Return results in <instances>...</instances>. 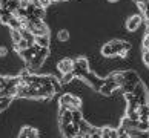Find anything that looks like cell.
Here are the masks:
<instances>
[{
	"label": "cell",
	"mask_w": 149,
	"mask_h": 138,
	"mask_svg": "<svg viewBox=\"0 0 149 138\" xmlns=\"http://www.w3.org/2000/svg\"><path fill=\"white\" fill-rule=\"evenodd\" d=\"M108 2H111V3H115V2H118V0H108Z\"/></svg>",
	"instance_id": "d6a6232c"
},
{
	"label": "cell",
	"mask_w": 149,
	"mask_h": 138,
	"mask_svg": "<svg viewBox=\"0 0 149 138\" xmlns=\"http://www.w3.org/2000/svg\"><path fill=\"white\" fill-rule=\"evenodd\" d=\"M134 95H135V98L139 100V103L140 104H145V103H148V94H146V91H145V86H143V83H137V85L134 86Z\"/></svg>",
	"instance_id": "3957f363"
},
{
	"label": "cell",
	"mask_w": 149,
	"mask_h": 138,
	"mask_svg": "<svg viewBox=\"0 0 149 138\" xmlns=\"http://www.w3.org/2000/svg\"><path fill=\"white\" fill-rule=\"evenodd\" d=\"M128 52H129V51H125V49H121L120 52H117V57H120V58H126V57H128Z\"/></svg>",
	"instance_id": "f1b7e54d"
},
{
	"label": "cell",
	"mask_w": 149,
	"mask_h": 138,
	"mask_svg": "<svg viewBox=\"0 0 149 138\" xmlns=\"http://www.w3.org/2000/svg\"><path fill=\"white\" fill-rule=\"evenodd\" d=\"M11 40H13V43H19L22 40L20 29H11Z\"/></svg>",
	"instance_id": "d6986e66"
},
{
	"label": "cell",
	"mask_w": 149,
	"mask_h": 138,
	"mask_svg": "<svg viewBox=\"0 0 149 138\" xmlns=\"http://www.w3.org/2000/svg\"><path fill=\"white\" fill-rule=\"evenodd\" d=\"M115 89H118V85L111 78V77H108V78L103 81V85L100 86V89H98V91H100L103 95H111Z\"/></svg>",
	"instance_id": "7a4b0ae2"
},
{
	"label": "cell",
	"mask_w": 149,
	"mask_h": 138,
	"mask_svg": "<svg viewBox=\"0 0 149 138\" xmlns=\"http://www.w3.org/2000/svg\"><path fill=\"white\" fill-rule=\"evenodd\" d=\"M80 120H83V118H81V114H80V109L72 110V123L74 124H79Z\"/></svg>",
	"instance_id": "ffe728a7"
},
{
	"label": "cell",
	"mask_w": 149,
	"mask_h": 138,
	"mask_svg": "<svg viewBox=\"0 0 149 138\" xmlns=\"http://www.w3.org/2000/svg\"><path fill=\"white\" fill-rule=\"evenodd\" d=\"M141 21H143V15L141 14L131 15V17L128 19V21H126V28H128V31H135V29H139Z\"/></svg>",
	"instance_id": "5b68a950"
},
{
	"label": "cell",
	"mask_w": 149,
	"mask_h": 138,
	"mask_svg": "<svg viewBox=\"0 0 149 138\" xmlns=\"http://www.w3.org/2000/svg\"><path fill=\"white\" fill-rule=\"evenodd\" d=\"M80 106H81V100L79 97H72V109H71V110L80 109Z\"/></svg>",
	"instance_id": "d4e9b609"
},
{
	"label": "cell",
	"mask_w": 149,
	"mask_h": 138,
	"mask_svg": "<svg viewBox=\"0 0 149 138\" xmlns=\"http://www.w3.org/2000/svg\"><path fill=\"white\" fill-rule=\"evenodd\" d=\"M135 2H137V3H140V2H145V0H135Z\"/></svg>",
	"instance_id": "836d02e7"
},
{
	"label": "cell",
	"mask_w": 149,
	"mask_h": 138,
	"mask_svg": "<svg viewBox=\"0 0 149 138\" xmlns=\"http://www.w3.org/2000/svg\"><path fill=\"white\" fill-rule=\"evenodd\" d=\"M72 97L74 95H71V94H65V95L60 97V106L65 107V109H72Z\"/></svg>",
	"instance_id": "9c48e42d"
},
{
	"label": "cell",
	"mask_w": 149,
	"mask_h": 138,
	"mask_svg": "<svg viewBox=\"0 0 149 138\" xmlns=\"http://www.w3.org/2000/svg\"><path fill=\"white\" fill-rule=\"evenodd\" d=\"M8 26H9V29H20L22 28V21L17 19V17H11L9 19V21H8Z\"/></svg>",
	"instance_id": "e0dca14e"
},
{
	"label": "cell",
	"mask_w": 149,
	"mask_h": 138,
	"mask_svg": "<svg viewBox=\"0 0 149 138\" xmlns=\"http://www.w3.org/2000/svg\"><path fill=\"white\" fill-rule=\"evenodd\" d=\"M31 45H29V43H28V40H25V38H22V40L19 42V43H14V49H15V51H25V49H28Z\"/></svg>",
	"instance_id": "2e32d148"
},
{
	"label": "cell",
	"mask_w": 149,
	"mask_h": 138,
	"mask_svg": "<svg viewBox=\"0 0 149 138\" xmlns=\"http://www.w3.org/2000/svg\"><path fill=\"white\" fill-rule=\"evenodd\" d=\"M68 38H69V32L66 31V29H62V31L58 32V40L60 42H66Z\"/></svg>",
	"instance_id": "603a6c76"
},
{
	"label": "cell",
	"mask_w": 149,
	"mask_h": 138,
	"mask_svg": "<svg viewBox=\"0 0 149 138\" xmlns=\"http://www.w3.org/2000/svg\"><path fill=\"white\" fill-rule=\"evenodd\" d=\"M146 34H149V20H148V23H146Z\"/></svg>",
	"instance_id": "1f68e13d"
},
{
	"label": "cell",
	"mask_w": 149,
	"mask_h": 138,
	"mask_svg": "<svg viewBox=\"0 0 149 138\" xmlns=\"http://www.w3.org/2000/svg\"><path fill=\"white\" fill-rule=\"evenodd\" d=\"M74 72H66V74H63V77H62V81H60V83H63V85H65V83H69L71 80H72L74 78Z\"/></svg>",
	"instance_id": "44dd1931"
},
{
	"label": "cell",
	"mask_w": 149,
	"mask_h": 138,
	"mask_svg": "<svg viewBox=\"0 0 149 138\" xmlns=\"http://www.w3.org/2000/svg\"><path fill=\"white\" fill-rule=\"evenodd\" d=\"M109 77H111V78H112L115 83H117L118 87H120V86H121V85H123V83L126 81V78H125V74H123V72H115V74H112V75H109Z\"/></svg>",
	"instance_id": "9a60e30c"
},
{
	"label": "cell",
	"mask_w": 149,
	"mask_h": 138,
	"mask_svg": "<svg viewBox=\"0 0 149 138\" xmlns=\"http://www.w3.org/2000/svg\"><path fill=\"white\" fill-rule=\"evenodd\" d=\"M48 52H49V51H48V48H40V49H38V52L36 54V57L28 63L29 71H36V69L40 68V66L43 64V62H45V58H46Z\"/></svg>",
	"instance_id": "6da1fadb"
},
{
	"label": "cell",
	"mask_w": 149,
	"mask_h": 138,
	"mask_svg": "<svg viewBox=\"0 0 149 138\" xmlns=\"http://www.w3.org/2000/svg\"><path fill=\"white\" fill-rule=\"evenodd\" d=\"M100 137L102 138H111V128H103L100 130Z\"/></svg>",
	"instance_id": "4316f807"
},
{
	"label": "cell",
	"mask_w": 149,
	"mask_h": 138,
	"mask_svg": "<svg viewBox=\"0 0 149 138\" xmlns=\"http://www.w3.org/2000/svg\"><path fill=\"white\" fill-rule=\"evenodd\" d=\"M38 49H40V46H38L37 43H34L32 46H29L28 49H25V51H20L19 54L22 55V57H23V60H25L26 63H29L31 60L36 57V54L38 52Z\"/></svg>",
	"instance_id": "277c9868"
},
{
	"label": "cell",
	"mask_w": 149,
	"mask_h": 138,
	"mask_svg": "<svg viewBox=\"0 0 149 138\" xmlns=\"http://www.w3.org/2000/svg\"><path fill=\"white\" fill-rule=\"evenodd\" d=\"M117 132H118V138H131L129 134L126 132V129H125V128H121V126L117 129Z\"/></svg>",
	"instance_id": "83f0119b"
},
{
	"label": "cell",
	"mask_w": 149,
	"mask_h": 138,
	"mask_svg": "<svg viewBox=\"0 0 149 138\" xmlns=\"http://www.w3.org/2000/svg\"><path fill=\"white\" fill-rule=\"evenodd\" d=\"M57 68H58V71L62 74L72 72V71H74V60L72 58H63V60H60L58 64H57Z\"/></svg>",
	"instance_id": "8992f818"
},
{
	"label": "cell",
	"mask_w": 149,
	"mask_h": 138,
	"mask_svg": "<svg viewBox=\"0 0 149 138\" xmlns=\"http://www.w3.org/2000/svg\"><path fill=\"white\" fill-rule=\"evenodd\" d=\"M37 91H38V98H51L56 91H54V86L52 85H42V86H37Z\"/></svg>",
	"instance_id": "52a82bcc"
},
{
	"label": "cell",
	"mask_w": 149,
	"mask_h": 138,
	"mask_svg": "<svg viewBox=\"0 0 149 138\" xmlns=\"http://www.w3.org/2000/svg\"><path fill=\"white\" fill-rule=\"evenodd\" d=\"M31 129H32V128H28V126H26V128H23V129H22V132L19 134V137H17V138H28Z\"/></svg>",
	"instance_id": "484cf974"
},
{
	"label": "cell",
	"mask_w": 149,
	"mask_h": 138,
	"mask_svg": "<svg viewBox=\"0 0 149 138\" xmlns=\"http://www.w3.org/2000/svg\"><path fill=\"white\" fill-rule=\"evenodd\" d=\"M139 114L140 115H149V106H148V103L140 104V106H139Z\"/></svg>",
	"instance_id": "7402d4cb"
},
{
	"label": "cell",
	"mask_w": 149,
	"mask_h": 138,
	"mask_svg": "<svg viewBox=\"0 0 149 138\" xmlns=\"http://www.w3.org/2000/svg\"><path fill=\"white\" fill-rule=\"evenodd\" d=\"M129 134V137L131 138H149L148 137V132H145V130H139V129H128L126 130Z\"/></svg>",
	"instance_id": "8fae6325"
},
{
	"label": "cell",
	"mask_w": 149,
	"mask_h": 138,
	"mask_svg": "<svg viewBox=\"0 0 149 138\" xmlns=\"http://www.w3.org/2000/svg\"><path fill=\"white\" fill-rule=\"evenodd\" d=\"M6 54H8V49L5 46H2V48H0V57H5Z\"/></svg>",
	"instance_id": "4dcf8cb0"
},
{
	"label": "cell",
	"mask_w": 149,
	"mask_h": 138,
	"mask_svg": "<svg viewBox=\"0 0 149 138\" xmlns=\"http://www.w3.org/2000/svg\"><path fill=\"white\" fill-rule=\"evenodd\" d=\"M28 138H38V132H37L36 129H31V132H29Z\"/></svg>",
	"instance_id": "f546056e"
},
{
	"label": "cell",
	"mask_w": 149,
	"mask_h": 138,
	"mask_svg": "<svg viewBox=\"0 0 149 138\" xmlns=\"http://www.w3.org/2000/svg\"><path fill=\"white\" fill-rule=\"evenodd\" d=\"M52 2H58V0H52Z\"/></svg>",
	"instance_id": "e575fe53"
},
{
	"label": "cell",
	"mask_w": 149,
	"mask_h": 138,
	"mask_svg": "<svg viewBox=\"0 0 149 138\" xmlns=\"http://www.w3.org/2000/svg\"><path fill=\"white\" fill-rule=\"evenodd\" d=\"M36 43L40 48H48L49 46V35H36Z\"/></svg>",
	"instance_id": "4fadbf2b"
},
{
	"label": "cell",
	"mask_w": 149,
	"mask_h": 138,
	"mask_svg": "<svg viewBox=\"0 0 149 138\" xmlns=\"http://www.w3.org/2000/svg\"><path fill=\"white\" fill-rule=\"evenodd\" d=\"M62 128V132L65 138H72L79 134V126L74 124V123H69V124H65V126H60Z\"/></svg>",
	"instance_id": "ba28073f"
},
{
	"label": "cell",
	"mask_w": 149,
	"mask_h": 138,
	"mask_svg": "<svg viewBox=\"0 0 149 138\" xmlns=\"http://www.w3.org/2000/svg\"><path fill=\"white\" fill-rule=\"evenodd\" d=\"M74 68L81 69V71H86V72H88V68H89V64H88V60L83 58V57L75 58V60H74Z\"/></svg>",
	"instance_id": "30bf717a"
},
{
	"label": "cell",
	"mask_w": 149,
	"mask_h": 138,
	"mask_svg": "<svg viewBox=\"0 0 149 138\" xmlns=\"http://www.w3.org/2000/svg\"><path fill=\"white\" fill-rule=\"evenodd\" d=\"M125 74V78H126V81H129V83H139V77H137V74L135 72H132V71H128V72H123Z\"/></svg>",
	"instance_id": "ac0fdd59"
},
{
	"label": "cell",
	"mask_w": 149,
	"mask_h": 138,
	"mask_svg": "<svg viewBox=\"0 0 149 138\" xmlns=\"http://www.w3.org/2000/svg\"><path fill=\"white\" fill-rule=\"evenodd\" d=\"M102 54L104 55V57H114V55H115V51H114V48L111 45V42L106 43V45L102 48Z\"/></svg>",
	"instance_id": "5bb4252c"
},
{
	"label": "cell",
	"mask_w": 149,
	"mask_h": 138,
	"mask_svg": "<svg viewBox=\"0 0 149 138\" xmlns=\"http://www.w3.org/2000/svg\"><path fill=\"white\" fill-rule=\"evenodd\" d=\"M11 17H13V12H11L9 9H6V8H0V21H2V23L8 25V21H9Z\"/></svg>",
	"instance_id": "7c38bea8"
},
{
	"label": "cell",
	"mask_w": 149,
	"mask_h": 138,
	"mask_svg": "<svg viewBox=\"0 0 149 138\" xmlns=\"http://www.w3.org/2000/svg\"><path fill=\"white\" fill-rule=\"evenodd\" d=\"M135 129L148 132V129H149V123H146V121H139V123H137V128H135Z\"/></svg>",
	"instance_id": "cb8c5ba5"
}]
</instances>
